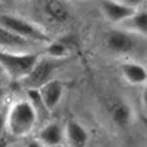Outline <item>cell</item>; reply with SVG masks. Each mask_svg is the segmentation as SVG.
I'll use <instances>...</instances> for the list:
<instances>
[{"label": "cell", "mask_w": 147, "mask_h": 147, "mask_svg": "<svg viewBox=\"0 0 147 147\" xmlns=\"http://www.w3.org/2000/svg\"><path fill=\"white\" fill-rule=\"evenodd\" d=\"M5 97H6V89L4 87V85L2 84V82L0 80V112H1V109L3 107V103L5 101Z\"/></svg>", "instance_id": "16"}, {"label": "cell", "mask_w": 147, "mask_h": 147, "mask_svg": "<svg viewBox=\"0 0 147 147\" xmlns=\"http://www.w3.org/2000/svg\"><path fill=\"white\" fill-rule=\"evenodd\" d=\"M121 73L130 85H143L146 82L147 71L144 66L136 62H126L121 65Z\"/></svg>", "instance_id": "11"}, {"label": "cell", "mask_w": 147, "mask_h": 147, "mask_svg": "<svg viewBox=\"0 0 147 147\" xmlns=\"http://www.w3.org/2000/svg\"><path fill=\"white\" fill-rule=\"evenodd\" d=\"M5 130V115L0 112V136Z\"/></svg>", "instance_id": "17"}, {"label": "cell", "mask_w": 147, "mask_h": 147, "mask_svg": "<svg viewBox=\"0 0 147 147\" xmlns=\"http://www.w3.org/2000/svg\"><path fill=\"white\" fill-rule=\"evenodd\" d=\"M111 118L119 127H126L131 120V110L123 102H117L111 109Z\"/></svg>", "instance_id": "12"}, {"label": "cell", "mask_w": 147, "mask_h": 147, "mask_svg": "<svg viewBox=\"0 0 147 147\" xmlns=\"http://www.w3.org/2000/svg\"><path fill=\"white\" fill-rule=\"evenodd\" d=\"M39 113L28 99L13 102L5 114V130L14 138H24L34 131Z\"/></svg>", "instance_id": "1"}, {"label": "cell", "mask_w": 147, "mask_h": 147, "mask_svg": "<svg viewBox=\"0 0 147 147\" xmlns=\"http://www.w3.org/2000/svg\"><path fill=\"white\" fill-rule=\"evenodd\" d=\"M125 22L130 23V31L135 34L145 36L147 31V14L146 11H136V14L131 16Z\"/></svg>", "instance_id": "13"}, {"label": "cell", "mask_w": 147, "mask_h": 147, "mask_svg": "<svg viewBox=\"0 0 147 147\" xmlns=\"http://www.w3.org/2000/svg\"><path fill=\"white\" fill-rule=\"evenodd\" d=\"M0 25L17 34L20 37L36 42L40 45H47L51 42L50 38L40 26L18 16L9 14L0 15Z\"/></svg>", "instance_id": "3"}, {"label": "cell", "mask_w": 147, "mask_h": 147, "mask_svg": "<svg viewBox=\"0 0 147 147\" xmlns=\"http://www.w3.org/2000/svg\"><path fill=\"white\" fill-rule=\"evenodd\" d=\"M1 71H2V70H1V69H0V75H1Z\"/></svg>", "instance_id": "19"}, {"label": "cell", "mask_w": 147, "mask_h": 147, "mask_svg": "<svg viewBox=\"0 0 147 147\" xmlns=\"http://www.w3.org/2000/svg\"><path fill=\"white\" fill-rule=\"evenodd\" d=\"M43 105L47 112H52L57 109L64 94V86L57 79H50L39 88Z\"/></svg>", "instance_id": "6"}, {"label": "cell", "mask_w": 147, "mask_h": 147, "mask_svg": "<svg viewBox=\"0 0 147 147\" xmlns=\"http://www.w3.org/2000/svg\"><path fill=\"white\" fill-rule=\"evenodd\" d=\"M46 11L49 14L52 19L55 21H66L69 17L68 9L63 4V2L59 1H49L46 4Z\"/></svg>", "instance_id": "14"}, {"label": "cell", "mask_w": 147, "mask_h": 147, "mask_svg": "<svg viewBox=\"0 0 147 147\" xmlns=\"http://www.w3.org/2000/svg\"><path fill=\"white\" fill-rule=\"evenodd\" d=\"M25 147H45L44 145H42L38 140H30L26 143Z\"/></svg>", "instance_id": "18"}, {"label": "cell", "mask_w": 147, "mask_h": 147, "mask_svg": "<svg viewBox=\"0 0 147 147\" xmlns=\"http://www.w3.org/2000/svg\"><path fill=\"white\" fill-rule=\"evenodd\" d=\"M55 68H57L55 59L40 57L31 72L28 74V76L23 80V82L27 86V89H39L45 82L50 80L51 74Z\"/></svg>", "instance_id": "5"}, {"label": "cell", "mask_w": 147, "mask_h": 147, "mask_svg": "<svg viewBox=\"0 0 147 147\" xmlns=\"http://www.w3.org/2000/svg\"><path fill=\"white\" fill-rule=\"evenodd\" d=\"M41 57L39 52H7L0 50V69L13 80L23 82Z\"/></svg>", "instance_id": "2"}, {"label": "cell", "mask_w": 147, "mask_h": 147, "mask_svg": "<svg viewBox=\"0 0 147 147\" xmlns=\"http://www.w3.org/2000/svg\"><path fill=\"white\" fill-rule=\"evenodd\" d=\"M45 51L51 59H55V61L62 59L68 55L67 46L61 42H52L51 41L45 47Z\"/></svg>", "instance_id": "15"}, {"label": "cell", "mask_w": 147, "mask_h": 147, "mask_svg": "<svg viewBox=\"0 0 147 147\" xmlns=\"http://www.w3.org/2000/svg\"><path fill=\"white\" fill-rule=\"evenodd\" d=\"M107 47L116 53H128L135 48V41L126 30H114L107 36Z\"/></svg>", "instance_id": "8"}, {"label": "cell", "mask_w": 147, "mask_h": 147, "mask_svg": "<svg viewBox=\"0 0 147 147\" xmlns=\"http://www.w3.org/2000/svg\"><path fill=\"white\" fill-rule=\"evenodd\" d=\"M40 44L20 37L0 25V50L7 52H34Z\"/></svg>", "instance_id": "4"}, {"label": "cell", "mask_w": 147, "mask_h": 147, "mask_svg": "<svg viewBox=\"0 0 147 147\" xmlns=\"http://www.w3.org/2000/svg\"><path fill=\"white\" fill-rule=\"evenodd\" d=\"M101 7L105 16L113 23L125 22L138 11V9L125 5L122 1H103Z\"/></svg>", "instance_id": "7"}, {"label": "cell", "mask_w": 147, "mask_h": 147, "mask_svg": "<svg viewBox=\"0 0 147 147\" xmlns=\"http://www.w3.org/2000/svg\"><path fill=\"white\" fill-rule=\"evenodd\" d=\"M37 140L45 147H59L65 140L64 129L57 122H49L39 130Z\"/></svg>", "instance_id": "9"}, {"label": "cell", "mask_w": 147, "mask_h": 147, "mask_svg": "<svg viewBox=\"0 0 147 147\" xmlns=\"http://www.w3.org/2000/svg\"><path fill=\"white\" fill-rule=\"evenodd\" d=\"M64 137L72 147H85L88 144L89 134L86 127L77 121H69L64 129Z\"/></svg>", "instance_id": "10"}]
</instances>
